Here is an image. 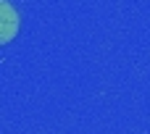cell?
<instances>
[{"label":"cell","mask_w":150,"mask_h":134,"mask_svg":"<svg viewBox=\"0 0 150 134\" xmlns=\"http://www.w3.org/2000/svg\"><path fill=\"white\" fill-rule=\"evenodd\" d=\"M16 34H18V11L8 0H0V45H8Z\"/></svg>","instance_id":"1"}]
</instances>
